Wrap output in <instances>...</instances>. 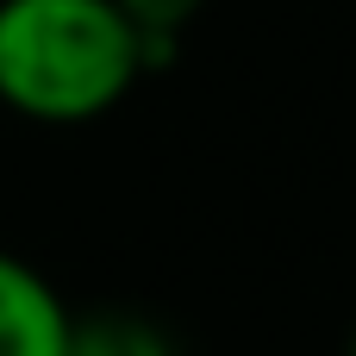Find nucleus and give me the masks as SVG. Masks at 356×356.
Instances as JSON below:
<instances>
[{
    "label": "nucleus",
    "mask_w": 356,
    "mask_h": 356,
    "mask_svg": "<svg viewBox=\"0 0 356 356\" xmlns=\"http://www.w3.org/2000/svg\"><path fill=\"white\" fill-rule=\"evenodd\" d=\"M144 44L113 0H0V106L88 125L144 81Z\"/></svg>",
    "instance_id": "1"
},
{
    "label": "nucleus",
    "mask_w": 356,
    "mask_h": 356,
    "mask_svg": "<svg viewBox=\"0 0 356 356\" xmlns=\"http://www.w3.org/2000/svg\"><path fill=\"white\" fill-rule=\"evenodd\" d=\"M63 294L13 250H0V356H63L69 344Z\"/></svg>",
    "instance_id": "2"
},
{
    "label": "nucleus",
    "mask_w": 356,
    "mask_h": 356,
    "mask_svg": "<svg viewBox=\"0 0 356 356\" xmlns=\"http://www.w3.org/2000/svg\"><path fill=\"white\" fill-rule=\"evenodd\" d=\"M63 356H175V344H169V332L150 325L144 313L100 307V313L69 319V344H63Z\"/></svg>",
    "instance_id": "3"
},
{
    "label": "nucleus",
    "mask_w": 356,
    "mask_h": 356,
    "mask_svg": "<svg viewBox=\"0 0 356 356\" xmlns=\"http://www.w3.org/2000/svg\"><path fill=\"white\" fill-rule=\"evenodd\" d=\"M113 6L125 13V25L144 44V69H169L175 50H181V31L194 25V13L207 0H113Z\"/></svg>",
    "instance_id": "4"
},
{
    "label": "nucleus",
    "mask_w": 356,
    "mask_h": 356,
    "mask_svg": "<svg viewBox=\"0 0 356 356\" xmlns=\"http://www.w3.org/2000/svg\"><path fill=\"white\" fill-rule=\"evenodd\" d=\"M344 356H356V325H350V350H344Z\"/></svg>",
    "instance_id": "5"
}]
</instances>
